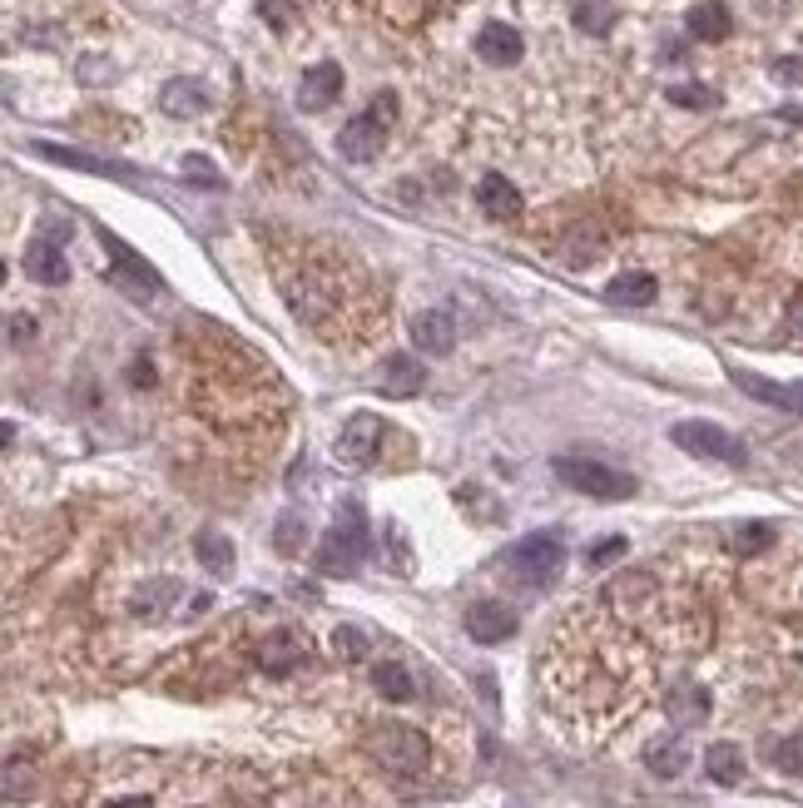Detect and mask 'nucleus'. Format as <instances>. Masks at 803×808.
I'll return each instance as SVG.
<instances>
[{
  "mask_svg": "<svg viewBox=\"0 0 803 808\" xmlns=\"http://www.w3.org/2000/svg\"><path fill=\"white\" fill-rule=\"evenodd\" d=\"M105 249H109V253H115V259H119V273H115V283H124V288H134V293H144V288H159V273L149 269V263L139 259L134 249H124V243H119V239H109V233H105Z\"/></svg>",
  "mask_w": 803,
  "mask_h": 808,
  "instance_id": "a211bd4d",
  "label": "nucleus"
},
{
  "mask_svg": "<svg viewBox=\"0 0 803 808\" xmlns=\"http://www.w3.org/2000/svg\"><path fill=\"white\" fill-rule=\"evenodd\" d=\"M734 382H739L749 397L769 402V407H783V412H799L803 417V382H769V378H759V372H734Z\"/></svg>",
  "mask_w": 803,
  "mask_h": 808,
  "instance_id": "4468645a",
  "label": "nucleus"
},
{
  "mask_svg": "<svg viewBox=\"0 0 803 808\" xmlns=\"http://www.w3.org/2000/svg\"><path fill=\"white\" fill-rule=\"evenodd\" d=\"M105 808H154V804H149L144 794H129V798H109Z\"/></svg>",
  "mask_w": 803,
  "mask_h": 808,
  "instance_id": "ea45409f",
  "label": "nucleus"
},
{
  "mask_svg": "<svg viewBox=\"0 0 803 808\" xmlns=\"http://www.w3.org/2000/svg\"><path fill=\"white\" fill-rule=\"evenodd\" d=\"M476 204H481L486 219H501V223H516L521 219V189H516L511 179H501V174H486L481 184H476Z\"/></svg>",
  "mask_w": 803,
  "mask_h": 808,
  "instance_id": "9b49d317",
  "label": "nucleus"
},
{
  "mask_svg": "<svg viewBox=\"0 0 803 808\" xmlns=\"http://www.w3.org/2000/svg\"><path fill=\"white\" fill-rule=\"evenodd\" d=\"M506 570H511L521 586L541 590V586H555L565 570V546L555 531H535V536H521L511 550H506Z\"/></svg>",
  "mask_w": 803,
  "mask_h": 808,
  "instance_id": "f03ea898",
  "label": "nucleus"
},
{
  "mask_svg": "<svg viewBox=\"0 0 803 808\" xmlns=\"http://www.w3.org/2000/svg\"><path fill=\"white\" fill-rule=\"evenodd\" d=\"M372 685H377V695H382V699H392V705H406V699H416L412 675H406V669L397 665V659H387V665H377Z\"/></svg>",
  "mask_w": 803,
  "mask_h": 808,
  "instance_id": "393cba45",
  "label": "nucleus"
},
{
  "mask_svg": "<svg viewBox=\"0 0 803 808\" xmlns=\"http://www.w3.org/2000/svg\"><path fill=\"white\" fill-rule=\"evenodd\" d=\"M789 338H793V342H803V293L789 303Z\"/></svg>",
  "mask_w": 803,
  "mask_h": 808,
  "instance_id": "4c0bfd02",
  "label": "nucleus"
},
{
  "mask_svg": "<svg viewBox=\"0 0 803 808\" xmlns=\"http://www.w3.org/2000/svg\"><path fill=\"white\" fill-rule=\"evenodd\" d=\"M704 768H709L714 784L734 788V784L744 778V754H739L734 744H709V754H704Z\"/></svg>",
  "mask_w": 803,
  "mask_h": 808,
  "instance_id": "b1692460",
  "label": "nucleus"
},
{
  "mask_svg": "<svg viewBox=\"0 0 803 808\" xmlns=\"http://www.w3.org/2000/svg\"><path fill=\"white\" fill-rule=\"evenodd\" d=\"M333 649L343 659H362L367 655V635H362V630H352V625H343V630H333Z\"/></svg>",
  "mask_w": 803,
  "mask_h": 808,
  "instance_id": "2f4dec72",
  "label": "nucleus"
},
{
  "mask_svg": "<svg viewBox=\"0 0 803 808\" xmlns=\"http://www.w3.org/2000/svg\"><path fill=\"white\" fill-rule=\"evenodd\" d=\"M670 105H680V110H714L719 95L709 85H670Z\"/></svg>",
  "mask_w": 803,
  "mask_h": 808,
  "instance_id": "7c9ffc66",
  "label": "nucleus"
},
{
  "mask_svg": "<svg viewBox=\"0 0 803 808\" xmlns=\"http://www.w3.org/2000/svg\"><path fill=\"white\" fill-rule=\"evenodd\" d=\"M273 541H278V550H283V556H297V541H303V526H297V516H283V521H278Z\"/></svg>",
  "mask_w": 803,
  "mask_h": 808,
  "instance_id": "72a5a7b5",
  "label": "nucleus"
},
{
  "mask_svg": "<svg viewBox=\"0 0 803 808\" xmlns=\"http://www.w3.org/2000/svg\"><path fill=\"white\" fill-rule=\"evenodd\" d=\"M362 556H367V521H362V506L347 501L337 511V521L327 526L323 546H317V570L323 576H352L362 566Z\"/></svg>",
  "mask_w": 803,
  "mask_h": 808,
  "instance_id": "f257e3e1",
  "label": "nucleus"
},
{
  "mask_svg": "<svg viewBox=\"0 0 803 808\" xmlns=\"http://www.w3.org/2000/svg\"><path fill=\"white\" fill-rule=\"evenodd\" d=\"M605 298L620 303V308H644V303H654V279L650 273H620V279H610Z\"/></svg>",
  "mask_w": 803,
  "mask_h": 808,
  "instance_id": "4be33fe9",
  "label": "nucleus"
},
{
  "mask_svg": "<svg viewBox=\"0 0 803 808\" xmlns=\"http://www.w3.org/2000/svg\"><path fill=\"white\" fill-rule=\"evenodd\" d=\"M773 546V526H763V521H749V526L734 531V550L739 556H759V550Z\"/></svg>",
  "mask_w": 803,
  "mask_h": 808,
  "instance_id": "c756f323",
  "label": "nucleus"
},
{
  "mask_svg": "<svg viewBox=\"0 0 803 808\" xmlns=\"http://www.w3.org/2000/svg\"><path fill=\"white\" fill-rule=\"evenodd\" d=\"M466 635H471L476 645H501V640L516 635V610L501 605V600H476V605L466 610Z\"/></svg>",
  "mask_w": 803,
  "mask_h": 808,
  "instance_id": "6e6552de",
  "label": "nucleus"
},
{
  "mask_svg": "<svg viewBox=\"0 0 803 808\" xmlns=\"http://www.w3.org/2000/svg\"><path fill=\"white\" fill-rule=\"evenodd\" d=\"M367 754L397 778H412L426 768V739L422 729H406V724H382L367 734Z\"/></svg>",
  "mask_w": 803,
  "mask_h": 808,
  "instance_id": "20e7f679",
  "label": "nucleus"
},
{
  "mask_svg": "<svg viewBox=\"0 0 803 808\" xmlns=\"http://www.w3.org/2000/svg\"><path fill=\"white\" fill-rule=\"evenodd\" d=\"M382 140H387V124L367 110V114H357V120L343 124V134H337V154L352 160V164H367V160L382 154Z\"/></svg>",
  "mask_w": 803,
  "mask_h": 808,
  "instance_id": "0eeeda50",
  "label": "nucleus"
},
{
  "mask_svg": "<svg viewBox=\"0 0 803 808\" xmlns=\"http://www.w3.org/2000/svg\"><path fill=\"white\" fill-rule=\"evenodd\" d=\"M159 105H164V114H174V120H194V114L208 110V95L198 80H169L164 90H159Z\"/></svg>",
  "mask_w": 803,
  "mask_h": 808,
  "instance_id": "f3484780",
  "label": "nucleus"
},
{
  "mask_svg": "<svg viewBox=\"0 0 803 808\" xmlns=\"http://www.w3.org/2000/svg\"><path fill=\"white\" fill-rule=\"evenodd\" d=\"M194 550H198V560H204V570H214V576H228V570H234V546H228L218 531H198Z\"/></svg>",
  "mask_w": 803,
  "mask_h": 808,
  "instance_id": "a878e982",
  "label": "nucleus"
},
{
  "mask_svg": "<svg viewBox=\"0 0 803 808\" xmlns=\"http://www.w3.org/2000/svg\"><path fill=\"white\" fill-rule=\"evenodd\" d=\"M184 179H194L198 189H218V184H224V179L214 174V164L204 160V154H188V160H184Z\"/></svg>",
  "mask_w": 803,
  "mask_h": 808,
  "instance_id": "473e14b6",
  "label": "nucleus"
},
{
  "mask_svg": "<svg viewBox=\"0 0 803 808\" xmlns=\"http://www.w3.org/2000/svg\"><path fill=\"white\" fill-rule=\"evenodd\" d=\"M174 600H178V586H174V580H149V586L139 590L134 610H139V615H144V620H159L169 605H174Z\"/></svg>",
  "mask_w": 803,
  "mask_h": 808,
  "instance_id": "bb28decb",
  "label": "nucleus"
},
{
  "mask_svg": "<svg viewBox=\"0 0 803 808\" xmlns=\"http://www.w3.org/2000/svg\"><path fill=\"white\" fill-rule=\"evenodd\" d=\"M372 114L387 124V130H392V120H397V95H392V90L377 95V100H372Z\"/></svg>",
  "mask_w": 803,
  "mask_h": 808,
  "instance_id": "c9c22d12",
  "label": "nucleus"
},
{
  "mask_svg": "<svg viewBox=\"0 0 803 808\" xmlns=\"http://www.w3.org/2000/svg\"><path fill=\"white\" fill-rule=\"evenodd\" d=\"M615 556H625V536H605L600 546L590 550V560H595V566H610Z\"/></svg>",
  "mask_w": 803,
  "mask_h": 808,
  "instance_id": "f704fd0d",
  "label": "nucleus"
},
{
  "mask_svg": "<svg viewBox=\"0 0 803 808\" xmlns=\"http://www.w3.org/2000/svg\"><path fill=\"white\" fill-rule=\"evenodd\" d=\"M422 362L412 358V352H392V358L382 362V372H377V387L387 392V397H416L422 392Z\"/></svg>",
  "mask_w": 803,
  "mask_h": 808,
  "instance_id": "2eb2a0df",
  "label": "nucleus"
},
{
  "mask_svg": "<svg viewBox=\"0 0 803 808\" xmlns=\"http://www.w3.org/2000/svg\"><path fill=\"white\" fill-rule=\"evenodd\" d=\"M521 51H525V41H521L516 25L491 21V25L476 31V55H481L486 65H516V61H521Z\"/></svg>",
  "mask_w": 803,
  "mask_h": 808,
  "instance_id": "ddd939ff",
  "label": "nucleus"
},
{
  "mask_svg": "<svg viewBox=\"0 0 803 808\" xmlns=\"http://www.w3.org/2000/svg\"><path fill=\"white\" fill-rule=\"evenodd\" d=\"M664 709H670V719L674 724H699L704 714H709V695H704L699 685H694V679H684V685H674L670 689V699H664Z\"/></svg>",
  "mask_w": 803,
  "mask_h": 808,
  "instance_id": "6ab92c4d",
  "label": "nucleus"
},
{
  "mask_svg": "<svg viewBox=\"0 0 803 808\" xmlns=\"http://www.w3.org/2000/svg\"><path fill=\"white\" fill-rule=\"evenodd\" d=\"M20 269H25L30 283H45V288H59V283L69 279L65 253H59L55 239H30V243H25V259H20Z\"/></svg>",
  "mask_w": 803,
  "mask_h": 808,
  "instance_id": "9d476101",
  "label": "nucleus"
},
{
  "mask_svg": "<svg viewBox=\"0 0 803 808\" xmlns=\"http://www.w3.org/2000/svg\"><path fill=\"white\" fill-rule=\"evenodd\" d=\"M343 95V70H337L333 61H323V65H313V70H303V80H297V105L303 110H327V105Z\"/></svg>",
  "mask_w": 803,
  "mask_h": 808,
  "instance_id": "f8f14e48",
  "label": "nucleus"
},
{
  "mask_svg": "<svg viewBox=\"0 0 803 808\" xmlns=\"http://www.w3.org/2000/svg\"><path fill=\"white\" fill-rule=\"evenodd\" d=\"M729 31H734V15L724 11L719 0H704V6H694V11H690V35H694V41H724Z\"/></svg>",
  "mask_w": 803,
  "mask_h": 808,
  "instance_id": "412c9836",
  "label": "nucleus"
},
{
  "mask_svg": "<svg viewBox=\"0 0 803 808\" xmlns=\"http://www.w3.org/2000/svg\"><path fill=\"white\" fill-rule=\"evenodd\" d=\"M773 75H779L783 85H803V61H779L773 65Z\"/></svg>",
  "mask_w": 803,
  "mask_h": 808,
  "instance_id": "e433bc0d",
  "label": "nucleus"
},
{
  "mask_svg": "<svg viewBox=\"0 0 803 808\" xmlns=\"http://www.w3.org/2000/svg\"><path fill=\"white\" fill-rule=\"evenodd\" d=\"M769 764H773V768H783V774H793V778H803V734H793V739H779V744H769Z\"/></svg>",
  "mask_w": 803,
  "mask_h": 808,
  "instance_id": "cd10ccee",
  "label": "nucleus"
},
{
  "mask_svg": "<svg viewBox=\"0 0 803 808\" xmlns=\"http://www.w3.org/2000/svg\"><path fill=\"white\" fill-rule=\"evenodd\" d=\"M644 764H650V774H660V778H680L684 764H690V749H684V739L664 734V739H654V744L644 749Z\"/></svg>",
  "mask_w": 803,
  "mask_h": 808,
  "instance_id": "aec40b11",
  "label": "nucleus"
},
{
  "mask_svg": "<svg viewBox=\"0 0 803 808\" xmlns=\"http://www.w3.org/2000/svg\"><path fill=\"white\" fill-rule=\"evenodd\" d=\"M551 467H555V477H561L565 487L580 491V496H590V501H625V496H634V477H625V471L605 467V461H590V457H555Z\"/></svg>",
  "mask_w": 803,
  "mask_h": 808,
  "instance_id": "7ed1b4c3",
  "label": "nucleus"
},
{
  "mask_svg": "<svg viewBox=\"0 0 803 808\" xmlns=\"http://www.w3.org/2000/svg\"><path fill=\"white\" fill-rule=\"evenodd\" d=\"M40 160H55V164H69V170H85V174H115V179H129V170L119 164H105V160H89L79 150H65V144H35Z\"/></svg>",
  "mask_w": 803,
  "mask_h": 808,
  "instance_id": "5701e85b",
  "label": "nucleus"
},
{
  "mask_svg": "<svg viewBox=\"0 0 803 808\" xmlns=\"http://www.w3.org/2000/svg\"><path fill=\"white\" fill-rule=\"evenodd\" d=\"M674 447H684L690 457H704V461H724V467H744V441L729 437L724 427L714 422H674Z\"/></svg>",
  "mask_w": 803,
  "mask_h": 808,
  "instance_id": "39448f33",
  "label": "nucleus"
},
{
  "mask_svg": "<svg viewBox=\"0 0 803 808\" xmlns=\"http://www.w3.org/2000/svg\"><path fill=\"white\" fill-rule=\"evenodd\" d=\"M575 25L590 31V35H605L615 25V11L605 6V0H580V6H575Z\"/></svg>",
  "mask_w": 803,
  "mask_h": 808,
  "instance_id": "c85d7f7f",
  "label": "nucleus"
},
{
  "mask_svg": "<svg viewBox=\"0 0 803 808\" xmlns=\"http://www.w3.org/2000/svg\"><path fill=\"white\" fill-rule=\"evenodd\" d=\"M303 665H307V640L293 635V630H273L258 645V669H268V675H293Z\"/></svg>",
  "mask_w": 803,
  "mask_h": 808,
  "instance_id": "1a4fd4ad",
  "label": "nucleus"
},
{
  "mask_svg": "<svg viewBox=\"0 0 803 808\" xmlns=\"http://www.w3.org/2000/svg\"><path fill=\"white\" fill-rule=\"evenodd\" d=\"M6 332H10V342H25V338H35V323L20 318V313H15V318L6 323Z\"/></svg>",
  "mask_w": 803,
  "mask_h": 808,
  "instance_id": "58836bf2",
  "label": "nucleus"
},
{
  "mask_svg": "<svg viewBox=\"0 0 803 808\" xmlns=\"http://www.w3.org/2000/svg\"><path fill=\"white\" fill-rule=\"evenodd\" d=\"M412 338H416V348H422L426 358H446V352H452V342H456V323H452V313H446V308L422 313V318L412 323Z\"/></svg>",
  "mask_w": 803,
  "mask_h": 808,
  "instance_id": "dca6fc26",
  "label": "nucleus"
},
{
  "mask_svg": "<svg viewBox=\"0 0 803 808\" xmlns=\"http://www.w3.org/2000/svg\"><path fill=\"white\" fill-rule=\"evenodd\" d=\"M377 437H382V422H377L372 412H352V417L343 422V432H337V441H333L337 461H347V467H367V461L377 457Z\"/></svg>",
  "mask_w": 803,
  "mask_h": 808,
  "instance_id": "423d86ee",
  "label": "nucleus"
}]
</instances>
